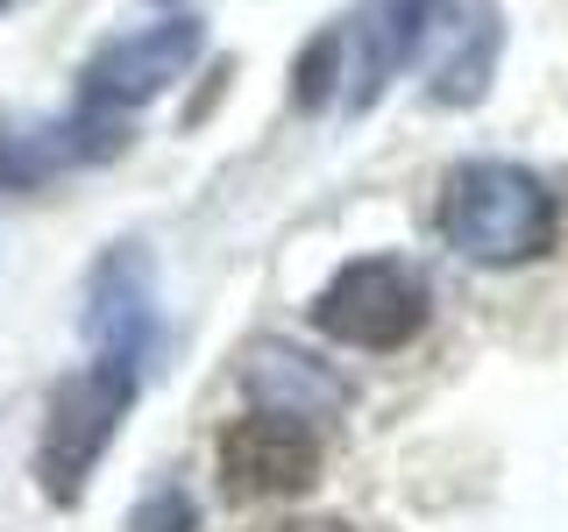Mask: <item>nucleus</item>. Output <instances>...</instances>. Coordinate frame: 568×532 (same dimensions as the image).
Wrapping results in <instances>:
<instances>
[{
  "instance_id": "nucleus-1",
  "label": "nucleus",
  "mask_w": 568,
  "mask_h": 532,
  "mask_svg": "<svg viewBox=\"0 0 568 532\" xmlns=\"http://www.w3.org/2000/svg\"><path fill=\"white\" fill-rule=\"evenodd\" d=\"M142 390L135 362H114V355H93L85 369L50 390V412H43V440H36V483H43L50 504H79L85 483H93L100 454L114 448L121 419H129Z\"/></svg>"
},
{
  "instance_id": "nucleus-2",
  "label": "nucleus",
  "mask_w": 568,
  "mask_h": 532,
  "mask_svg": "<svg viewBox=\"0 0 568 532\" xmlns=\"http://www.w3.org/2000/svg\"><path fill=\"white\" fill-rule=\"evenodd\" d=\"M440 235L469 263H526L555 242V200L519 164H462L440 192Z\"/></svg>"
},
{
  "instance_id": "nucleus-3",
  "label": "nucleus",
  "mask_w": 568,
  "mask_h": 532,
  "mask_svg": "<svg viewBox=\"0 0 568 532\" xmlns=\"http://www.w3.org/2000/svg\"><path fill=\"white\" fill-rule=\"evenodd\" d=\"M426 313H434L426 277L398 256L348 263V270L313 298V327L342 348H405L426 327Z\"/></svg>"
},
{
  "instance_id": "nucleus-4",
  "label": "nucleus",
  "mask_w": 568,
  "mask_h": 532,
  "mask_svg": "<svg viewBox=\"0 0 568 532\" xmlns=\"http://www.w3.org/2000/svg\"><path fill=\"white\" fill-rule=\"evenodd\" d=\"M206 50V22L200 14H171V22H150L121 43H106L93 64H85L79 93H85V114H129V106L171 93Z\"/></svg>"
},
{
  "instance_id": "nucleus-5",
  "label": "nucleus",
  "mask_w": 568,
  "mask_h": 532,
  "mask_svg": "<svg viewBox=\"0 0 568 532\" xmlns=\"http://www.w3.org/2000/svg\"><path fill=\"white\" fill-rule=\"evenodd\" d=\"M497 50H505V22L497 0H426L413 64L426 71V100L434 106H476L497 79Z\"/></svg>"
},
{
  "instance_id": "nucleus-6",
  "label": "nucleus",
  "mask_w": 568,
  "mask_h": 532,
  "mask_svg": "<svg viewBox=\"0 0 568 532\" xmlns=\"http://www.w3.org/2000/svg\"><path fill=\"white\" fill-rule=\"evenodd\" d=\"M221 483L227 497H298L320 483V433L306 419H235L221 433Z\"/></svg>"
},
{
  "instance_id": "nucleus-7",
  "label": "nucleus",
  "mask_w": 568,
  "mask_h": 532,
  "mask_svg": "<svg viewBox=\"0 0 568 532\" xmlns=\"http://www.w3.org/2000/svg\"><path fill=\"white\" fill-rule=\"evenodd\" d=\"M419 14L426 0H363L348 22H334V50H342V79H334V100L342 106H369L398 79V64H413L419 43Z\"/></svg>"
},
{
  "instance_id": "nucleus-8",
  "label": "nucleus",
  "mask_w": 568,
  "mask_h": 532,
  "mask_svg": "<svg viewBox=\"0 0 568 532\" xmlns=\"http://www.w3.org/2000/svg\"><path fill=\"white\" fill-rule=\"evenodd\" d=\"M85 334H93L100 355L114 362H135L150 355L156 341V277H150V256L121 242L114 256L93 270V291H85Z\"/></svg>"
},
{
  "instance_id": "nucleus-9",
  "label": "nucleus",
  "mask_w": 568,
  "mask_h": 532,
  "mask_svg": "<svg viewBox=\"0 0 568 532\" xmlns=\"http://www.w3.org/2000/svg\"><path fill=\"white\" fill-rule=\"evenodd\" d=\"M242 383H248V398H256L263 412H277V419H327V412L348 405V383L334 377V369H320L313 355H298L284 341L248 348Z\"/></svg>"
},
{
  "instance_id": "nucleus-10",
  "label": "nucleus",
  "mask_w": 568,
  "mask_h": 532,
  "mask_svg": "<svg viewBox=\"0 0 568 532\" xmlns=\"http://www.w3.org/2000/svg\"><path fill=\"white\" fill-rule=\"evenodd\" d=\"M129 532H200V511H192V497L178 483H164L129 511Z\"/></svg>"
},
{
  "instance_id": "nucleus-11",
  "label": "nucleus",
  "mask_w": 568,
  "mask_h": 532,
  "mask_svg": "<svg viewBox=\"0 0 568 532\" xmlns=\"http://www.w3.org/2000/svg\"><path fill=\"white\" fill-rule=\"evenodd\" d=\"M277 532H348V525H334V519H298V525H277Z\"/></svg>"
},
{
  "instance_id": "nucleus-12",
  "label": "nucleus",
  "mask_w": 568,
  "mask_h": 532,
  "mask_svg": "<svg viewBox=\"0 0 568 532\" xmlns=\"http://www.w3.org/2000/svg\"><path fill=\"white\" fill-rule=\"evenodd\" d=\"M0 8H8V0H0Z\"/></svg>"
}]
</instances>
